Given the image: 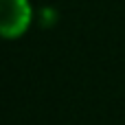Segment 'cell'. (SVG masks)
Instances as JSON below:
<instances>
[{"instance_id":"obj_1","label":"cell","mask_w":125,"mask_h":125,"mask_svg":"<svg viewBox=\"0 0 125 125\" xmlns=\"http://www.w3.org/2000/svg\"><path fill=\"white\" fill-rule=\"evenodd\" d=\"M31 26L29 0H0V37H22Z\"/></svg>"}]
</instances>
